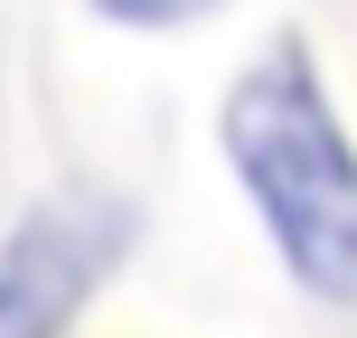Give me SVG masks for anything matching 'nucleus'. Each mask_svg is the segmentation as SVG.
<instances>
[{
    "label": "nucleus",
    "mask_w": 357,
    "mask_h": 338,
    "mask_svg": "<svg viewBox=\"0 0 357 338\" xmlns=\"http://www.w3.org/2000/svg\"><path fill=\"white\" fill-rule=\"evenodd\" d=\"M94 19H113V29H142V38H169V29H197V19H216L226 0H85Z\"/></svg>",
    "instance_id": "obj_3"
},
{
    "label": "nucleus",
    "mask_w": 357,
    "mask_h": 338,
    "mask_svg": "<svg viewBox=\"0 0 357 338\" xmlns=\"http://www.w3.org/2000/svg\"><path fill=\"white\" fill-rule=\"evenodd\" d=\"M142 216L113 188H47L0 235V338H66L85 301L113 282Z\"/></svg>",
    "instance_id": "obj_2"
},
{
    "label": "nucleus",
    "mask_w": 357,
    "mask_h": 338,
    "mask_svg": "<svg viewBox=\"0 0 357 338\" xmlns=\"http://www.w3.org/2000/svg\"><path fill=\"white\" fill-rule=\"evenodd\" d=\"M216 151L273 263L329 310H357V141L301 29H273L216 94Z\"/></svg>",
    "instance_id": "obj_1"
}]
</instances>
